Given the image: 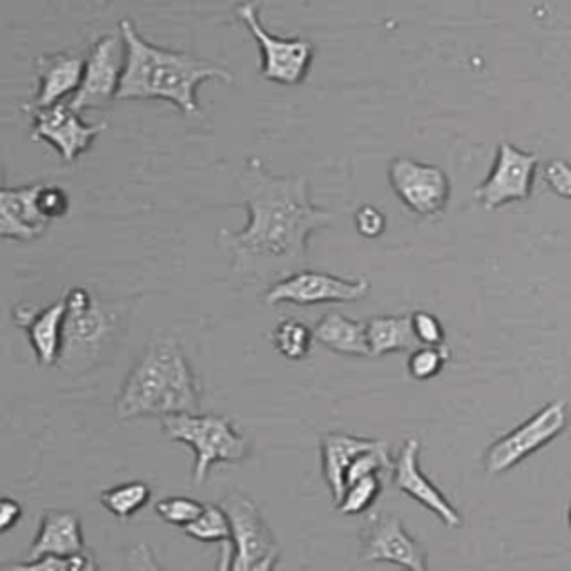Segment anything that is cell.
<instances>
[{
    "label": "cell",
    "instance_id": "6da1fadb",
    "mask_svg": "<svg viewBox=\"0 0 571 571\" xmlns=\"http://www.w3.org/2000/svg\"><path fill=\"white\" fill-rule=\"evenodd\" d=\"M248 224L222 231L233 271L262 282H279L306 268L308 237L333 215L310 202L306 176H279L262 159H248L239 172Z\"/></svg>",
    "mask_w": 571,
    "mask_h": 571
},
{
    "label": "cell",
    "instance_id": "7a4b0ae2",
    "mask_svg": "<svg viewBox=\"0 0 571 571\" xmlns=\"http://www.w3.org/2000/svg\"><path fill=\"white\" fill-rule=\"evenodd\" d=\"M119 34L125 48V63L116 101L159 99L172 103L185 116H200L197 90L204 81L235 83L233 72L215 61L147 43L130 19L121 21Z\"/></svg>",
    "mask_w": 571,
    "mask_h": 571
},
{
    "label": "cell",
    "instance_id": "3957f363",
    "mask_svg": "<svg viewBox=\"0 0 571 571\" xmlns=\"http://www.w3.org/2000/svg\"><path fill=\"white\" fill-rule=\"evenodd\" d=\"M197 375L174 337L154 339L128 373L114 402L119 420L197 414Z\"/></svg>",
    "mask_w": 571,
    "mask_h": 571
},
{
    "label": "cell",
    "instance_id": "277c9868",
    "mask_svg": "<svg viewBox=\"0 0 571 571\" xmlns=\"http://www.w3.org/2000/svg\"><path fill=\"white\" fill-rule=\"evenodd\" d=\"M163 436L195 451V485L206 482L217 462L239 465L248 458V440L220 414H176L161 418Z\"/></svg>",
    "mask_w": 571,
    "mask_h": 571
},
{
    "label": "cell",
    "instance_id": "5b68a950",
    "mask_svg": "<svg viewBox=\"0 0 571 571\" xmlns=\"http://www.w3.org/2000/svg\"><path fill=\"white\" fill-rule=\"evenodd\" d=\"M65 322L59 366L70 375H81L96 364V357L114 335V315L99 304L83 286L68 290Z\"/></svg>",
    "mask_w": 571,
    "mask_h": 571
},
{
    "label": "cell",
    "instance_id": "8992f818",
    "mask_svg": "<svg viewBox=\"0 0 571 571\" xmlns=\"http://www.w3.org/2000/svg\"><path fill=\"white\" fill-rule=\"evenodd\" d=\"M222 507L233 527L231 571L275 569L279 562V544L257 504L242 493H231Z\"/></svg>",
    "mask_w": 571,
    "mask_h": 571
},
{
    "label": "cell",
    "instance_id": "52a82bcc",
    "mask_svg": "<svg viewBox=\"0 0 571 571\" xmlns=\"http://www.w3.org/2000/svg\"><path fill=\"white\" fill-rule=\"evenodd\" d=\"M239 21L248 28L262 50V77L279 85H299L306 81L310 63L315 59L313 43L304 39L273 37L259 21V6L244 3L237 10Z\"/></svg>",
    "mask_w": 571,
    "mask_h": 571
},
{
    "label": "cell",
    "instance_id": "ba28073f",
    "mask_svg": "<svg viewBox=\"0 0 571 571\" xmlns=\"http://www.w3.org/2000/svg\"><path fill=\"white\" fill-rule=\"evenodd\" d=\"M569 422V411L562 400L544 405L538 414L524 420L520 427L496 440L485 453L487 473H504L555 440Z\"/></svg>",
    "mask_w": 571,
    "mask_h": 571
},
{
    "label": "cell",
    "instance_id": "9c48e42d",
    "mask_svg": "<svg viewBox=\"0 0 571 571\" xmlns=\"http://www.w3.org/2000/svg\"><path fill=\"white\" fill-rule=\"evenodd\" d=\"M538 170V154L516 147L502 141L496 152L489 176L478 185L476 200L485 211H498L502 206L527 202Z\"/></svg>",
    "mask_w": 571,
    "mask_h": 571
},
{
    "label": "cell",
    "instance_id": "30bf717a",
    "mask_svg": "<svg viewBox=\"0 0 571 571\" xmlns=\"http://www.w3.org/2000/svg\"><path fill=\"white\" fill-rule=\"evenodd\" d=\"M389 181L400 202L420 217H436L449 206V174L434 163L398 156L389 163Z\"/></svg>",
    "mask_w": 571,
    "mask_h": 571
},
{
    "label": "cell",
    "instance_id": "8fae6325",
    "mask_svg": "<svg viewBox=\"0 0 571 571\" xmlns=\"http://www.w3.org/2000/svg\"><path fill=\"white\" fill-rule=\"evenodd\" d=\"M125 63V48L121 34H105L96 39L85 57L83 79L79 90L70 99V108L74 112L105 108L108 103L116 101V92L123 77Z\"/></svg>",
    "mask_w": 571,
    "mask_h": 571
},
{
    "label": "cell",
    "instance_id": "7c38bea8",
    "mask_svg": "<svg viewBox=\"0 0 571 571\" xmlns=\"http://www.w3.org/2000/svg\"><path fill=\"white\" fill-rule=\"evenodd\" d=\"M370 290L368 279H341L319 271H297L275 284L264 293L266 306L293 304V306H317L328 302H357Z\"/></svg>",
    "mask_w": 571,
    "mask_h": 571
},
{
    "label": "cell",
    "instance_id": "4fadbf2b",
    "mask_svg": "<svg viewBox=\"0 0 571 571\" xmlns=\"http://www.w3.org/2000/svg\"><path fill=\"white\" fill-rule=\"evenodd\" d=\"M364 562H394L400 569L427 571V551L405 529L398 516L379 513L368 520L361 531Z\"/></svg>",
    "mask_w": 571,
    "mask_h": 571
},
{
    "label": "cell",
    "instance_id": "5bb4252c",
    "mask_svg": "<svg viewBox=\"0 0 571 571\" xmlns=\"http://www.w3.org/2000/svg\"><path fill=\"white\" fill-rule=\"evenodd\" d=\"M28 114L32 116V136L50 143L68 165L85 154L92 147L94 139L105 132V123H85L79 112L63 103L30 110Z\"/></svg>",
    "mask_w": 571,
    "mask_h": 571
},
{
    "label": "cell",
    "instance_id": "9a60e30c",
    "mask_svg": "<svg viewBox=\"0 0 571 571\" xmlns=\"http://www.w3.org/2000/svg\"><path fill=\"white\" fill-rule=\"evenodd\" d=\"M420 442L416 438H409L396 462H394V485L407 493L409 498L418 500L422 507H427L442 524L458 529L462 527V516L460 511L447 500V496L425 476V471L420 469Z\"/></svg>",
    "mask_w": 571,
    "mask_h": 571
},
{
    "label": "cell",
    "instance_id": "2e32d148",
    "mask_svg": "<svg viewBox=\"0 0 571 571\" xmlns=\"http://www.w3.org/2000/svg\"><path fill=\"white\" fill-rule=\"evenodd\" d=\"M41 187L43 183L0 187V239L34 242L48 231L50 220L39 211Z\"/></svg>",
    "mask_w": 571,
    "mask_h": 571
},
{
    "label": "cell",
    "instance_id": "e0dca14e",
    "mask_svg": "<svg viewBox=\"0 0 571 571\" xmlns=\"http://www.w3.org/2000/svg\"><path fill=\"white\" fill-rule=\"evenodd\" d=\"M85 59L72 52H57V54H41L37 59L39 72V92L32 103L23 105L26 112L52 108L61 103L65 96L74 94L83 79Z\"/></svg>",
    "mask_w": 571,
    "mask_h": 571
},
{
    "label": "cell",
    "instance_id": "ac0fdd59",
    "mask_svg": "<svg viewBox=\"0 0 571 571\" xmlns=\"http://www.w3.org/2000/svg\"><path fill=\"white\" fill-rule=\"evenodd\" d=\"M14 322L21 328H26L39 366H54L61 355L65 299H59L39 310H34L30 306H17Z\"/></svg>",
    "mask_w": 571,
    "mask_h": 571
},
{
    "label": "cell",
    "instance_id": "d6986e66",
    "mask_svg": "<svg viewBox=\"0 0 571 571\" xmlns=\"http://www.w3.org/2000/svg\"><path fill=\"white\" fill-rule=\"evenodd\" d=\"M379 445H385L383 440H370V438H357L348 434H337L330 431L322 438V471L324 480L330 489L333 502L339 504L344 491H346V471L353 465L357 456L364 451L377 449Z\"/></svg>",
    "mask_w": 571,
    "mask_h": 571
},
{
    "label": "cell",
    "instance_id": "ffe728a7",
    "mask_svg": "<svg viewBox=\"0 0 571 571\" xmlns=\"http://www.w3.org/2000/svg\"><path fill=\"white\" fill-rule=\"evenodd\" d=\"M85 549L83 540V527L77 513L50 509L41 518L39 533L30 547V558L41 555H57V558H70Z\"/></svg>",
    "mask_w": 571,
    "mask_h": 571
},
{
    "label": "cell",
    "instance_id": "44dd1931",
    "mask_svg": "<svg viewBox=\"0 0 571 571\" xmlns=\"http://www.w3.org/2000/svg\"><path fill=\"white\" fill-rule=\"evenodd\" d=\"M313 337L317 344L339 355H355V357L370 355L368 341H366V324L355 322L337 310L326 313L315 324Z\"/></svg>",
    "mask_w": 571,
    "mask_h": 571
},
{
    "label": "cell",
    "instance_id": "7402d4cb",
    "mask_svg": "<svg viewBox=\"0 0 571 571\" xmlns=\"http://www.w3.org/2000/svg\"><path fill=\"white\" fill-rule=\"evenodd\" d=\"M366 341L370 357H383L387 353L416 350L418 337L414 333L411 315H375L366 322Z\"/></svg>",
    "mask_w": 571,
    "mask_h": 571
},
{
    "label": "cell",
    "instance_id": "603a6c76",
    "mask_svg": "<svg viewBox=\"0 0 571 571\" xmlns=\"http://www.w3.org/2000/svg\"><path fill=\"white\" fill-rule=\"evenodd\" d=\"M101 504L121 522H128L134 513H139L152 498L150 487L143 480H130L116 487L101 491Z\"/></svg>",
    "mask_w": 571,
    "mask_h": 571
},
{
    "label": "cell",
    "instance_id": "cb8c5ba5",
    "mask_svg": "<svg viewBox=\"0 0 571 571\" xmlns=\"http://www.w3.org/2000/svg\"><path fill=\"white\" fill-rule=\"evenodd\" d=\"M271 339H273L275 350L282 357L290 359V361L306 359L310 348H313V341H315L313 330L306 324H302L299 319H284V322H279L275 326Z\"/></svg>",
    "mask_w": 571,
    "mask_h": 571
},
{
    "label": "cell",
    "instance_id": "d4e9b609",
    "mask_svg": "<svg viewBox=\"0 0 571 571\" xmlns=\"http://www.w3.org/2000/svg\"><path fill=\"white\" fill-rule=\"evenodd\" d=\"M183 533L200 542H231L233 527L226 509L222 504H206L204 513L183 529Z\"/></svg>",
    "mask_w": 571,
    "mask_h": 571
},
{
    "label": "cell",
    "instance_id": "484cf974",
    "mask_svg": "<svg viewBox=\"0 0 571 571\" xmlns=\"http://www.w3.org/2000/svg\"><path fill=\"white\" fill-rule=\"evenodd\" d=\"M383 493V478L379 476H366L361 480H355L346 487L337 509L344 516H359L373 507L377 496Z\"/></svg>",
    "mask_w": 571,
    "mask_h": 571
},
{
    "label": "cell",
    "instance_id": "4316f807",
    "mask_svg": "<svg viewBox=\"0 0 571 571\" xmlns=\"http://www.w3.org/2000/svg\"><path fill=\"white\" fill-rule=\"evenodd\" d=\"M156 516L174 527H187L193 524L206 509V504H202L195 498H187V496H165L163 500L156 502Z\"/></svg>",
    "mask_w": 571,
    "mask_h": 571
},
{
    "label": "cell",
    "instance_id": "83f0119b",
    "mask_svg": "<svg viewBox=\"0 0 571 571\" xmlns=\"http://www.w3.org/2000/svg\"><path fill=\"white\" fill-rule=\"evenodd\" d=\"M449 361L447 346H418L409 357V373L414 379H431L436 377L445 364Z\"/></svg>",
    "mask_w": 571,
    "mask_h": 571
},
{
    "label": "cell",
    "instance_id": "f1b7e54d",
    "mask_svg": "<svg viewBox=\"0 0 571 571\" xmlns=\"http://www.w3.org/2000/svg\"><path fill=\"white\" fill-rule=\"evenodd\" d=\"M231 562H233V544L222 542V551H220L215 571H231ZM128 571H165V569L156 562L154 551L141 542V544L132 547L128 553Z\"/></svg>",
    "mask_w": 571,
    "mask_h": 571
},
{
    "label": "cell",
    "instance_id": "f546056e",
    "mask_svg": "<svg viewBox=\"0 0 571 571\" xmlns=\"http://www.w3.org/2000/svg\"><path fill=\"white\" fill-rule=\"evenodd\" d=\"M542 181L553 195L571 202V163L564 159H553L542 172Z\"/></svg>",
    "mask_w": 571,
    "mask_h": 571
},
{
    "label": "cell",
    "instance_id": "4dcf8cb0",
    "mask_svg": "<svg viewBox=\"0 0 571 571\" xmlns=\"http://www.w3.org/2000/svg\"><path fill=\"white\" fill-rule=\"evenodd\" d=\"M411 322H414V333L422 346H445V328L436 315L427 310H418L411 315Z\"/></svg>",
    "mask_w": 571,
    "mask_h": 571
},
{
    "label": "cell",
    "instance_id": "1f68e13d",
    "mask_svg": "<svg viewBox=\"0 0 571 571\" xmlns=\"http://www.w3.org/2000/svg\"><path fill=\"white\" fill-rule=\"evenodd\" d=\"M39 211L43 213V217L52 220H61L68 215L70 211V197L61 185H45L41 187L39 193Z\"/></svg>",
    "mask_w": 571,
    "mask_h": 571
},
{
    "label": "cell",
    "instance_id": "d6a6232c",
    "mask_svg": "<svg viewBox=\"0 0 571 571\" xmlns=\"http://www.w3.org/2000/svg\"><path fill=\"white\" fill-rule=\"evenodd\" d=\"M355 228L361 237L366 239H375L385 233L387 228V217L385 213L375 208V206H361L357 213H355Z\"/></svg>",
    "mask_w": 571,
    "mask_h": 571
},
{
    "label": "cell",
    "instance_id": "836d02e7",
    "mask_svg": "<svg viewBox=\"0 0 571 571\" xmlns=\"http://www.w3.org/2000/svg\"><path fill=\"white\" fill-rule=\"evenodd\" d=\"M0 571H68V562L65 558H57V555H41V558H30L28 562L3 564Z\"/></svg>",
    "mask_w": 571,
    "mask_h": 571
},
{
    "label": "cell",
    "instance_id": "e575fe53",
    "mask_svg": "<svg viewBox=\"0 0 571 571\" xmlns=\"http://www.w3.org/2000/svg\"><path fill=\"white\" fill-rule=\"evenodd\" d=\"M21 518H23V507H21V502L14 500V498L0 496V536L12 531V529L19 524Z\"/></svg>",
    "mask_w": 571,
    "mask_h": 571
},
{
    "label": "cell",
    "instance_id": "d590c367",
    "mask_svg": "<svg viewBox=\"0 0 571 571\" xmlns=\"http://www.w3.org/2000/svg\"><path fill=\"white\" fill-rule=\"evenodd\" d=\"M68 562V571H101L99 560L92 555V551L83 549L70 558H65Z\"/></svg>",
    "mask_w": 571,
    "mask_h": 571
},
{
    "label": "cell",
    "instance_id": "8d00e7d4",
    "mask_svg": "<svg viewBox=\"0 0 571 571\" xmlns=\"http://www.w3.org/2000/svg\"><path fill=\"white\" fill-rule=\"evenodd\" d=\"M6 165L3 163H0V187H6Z\"/></svg>",
    "mask_w": 571,
    "mask_h": 571
},
{
    "label": "cell",
    "instance_id": "74e56055",
    "mask_svg": "<svg viewBox=\"0 0 571 571\" xmlns=\"http://www.w3.org/2000/svg\"><path fill=\"white\" fill-rule=\"evenodd\" d=\"M569 527H571V509H569Z\"/></svg>",
    "mask_w": 571,
    "mask_h": 571
},
{
    "label": "cell",
    "instance_id": "f35d334b",
    "mask_svg": "<svg viewBox=\"0 0 571 571\" xmlns=\"http://www.w3.org/2000/svg\"><path fill=\"white\" fill-rule=\"evenodd\" d=\"M400 571H411V569H400Z\"/></svg>",
    "mask_w": 571,
    "mask_h": 571
}]
</instances>
